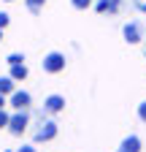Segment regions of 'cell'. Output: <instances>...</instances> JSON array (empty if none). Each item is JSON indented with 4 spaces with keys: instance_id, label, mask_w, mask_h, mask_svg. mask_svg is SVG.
Here are the masks:
<instances>
[{
    "instance_id": "obj_1",
    "label": "cell",
    "mask_w": 146,
    "mask_h": 152,
    "mask_svg": "<svg viewBox=\"0 0 146 152\" xmlns=\"http://www.w3.org/2000/svg\"><path fill=\"white\" fill-rule=\"evenodd\" d=\"M27 125H30V109H25V111H14L6 130L11 133V136H22V133L27 130Z\"/></svg>"
},
{
    "instance_id": "obj_2",
    "label": "cell",
    "mask_w": 146,
    "mask_h": 152,
    "mask_svg": "<svg viewBox=\"0 0 146 152\" xmlns=\"http://www.w3.org/2000/svg\"><path fill=\"white\" fill-rule=\"evenodd\" d=\"M51 139H57V122L41 117V125L35 128V133H33V141L41 144V141H51Z\"/></svg>"
},
{
    "instance_id": "obj_3",
    "label": "cell",
    "mask_w": 146,
    "mask_h": 152,
    "mask_svg": "<svg viewBox=\"0 0 146 152\" xmlns=\"http://www.w3.org/2000/svg\"><path fill=\"white\" fill-rule=\"evenodd\" d=\"M65 68V54L62 52H49L43 57V71L46 73H60Z\"/></svg>"
},
{
    "instance_id": "obj_4",
    "label": "cell",
    "mask_w": 146,
    "mask_h": 152,
    "mask_svg": "<svg viewBox=\"0 0 146 152\" xmlns=\"http://www.w3.org/2000/svg\"><path fill=\"white\" fill-rule=\"evenodd\" d=\"M8 106H11L14 111H25V109H30V106H33V95H30V92H25V90H14V92H11Z\"/></svg>"
},
{
    "instance_id": "obj_5",
    "label": "cell",
    "mask_w": 146,
    "mask_h": 152,
    "mask_svg": "<svg viewBox=\"0 0 146 152\" xmlns=\"http://www.w3.org/2000/svg\"><path fill=\"white\" fill-rule=\"evenodd\" d=\"M122 33H124V41L127 44H138V41H143V27H141V22H127L124 27H122Z\"/></svg>"
},
{
    "instance_id": "obj_6",
    "label": "cell",
    "mask_w": 146,
    "mask_h": 152,
    "mask_svg": "<svg viewBox=\"0 0 146 152\" xmlns=\"http://www.w3.org/2000/svg\"><path fill=\"white\" fill-rule=\"evenodd\" d=\"M62 109H65V98H62V95H49V98L43 101L41 117H43V114H60Z\"/></svg>"
},
{
    "instance_id": "obj_7",
    "label": "cell",
    "mask_w": 146,
    "mask_h": 152,
    "mask_svg": "<svg viewBox=\"0 0 146 152\" xmlns=\"http://www.w3.org/2000/svg\"><path fill=\"white\" fill-rule=\"evenodd\" d=\"M122 3H124V0H98V3H95V11H98V14L114 16V14L122 11Z\"/></svg>"
},
{
    "instance_id": "obj_8",
    "label": "cell",
    "mask_w": 146,
    "mask_h": 152,
    "mask_svg": "<svg viewBox=\"0 0 146 152\" xmlns=\"http://www.w3.org/2000/svg\"><path fill=\"white\" fill-rule=\"evenodd\" d=\"M116 152H141V139H138V136H127V139H122V144H119Z\"/></svg>"
},
{
    "instance_id": "obj_9",
    "label": "cell",
    "mask_w": 146,
    "mask_h": 152,
    "mask_svg": "<svg viewBox=\"0 0 146 152\" xmlns=\"http://www.w3.org/2000/svg\"><path fill=\"white\" fill-rule=\"evenodd\" d=\"M8 76H11L14 82H22V79H27V65H25V63H19V65H11V73H8Z\"/></svg>"
},
{
    "instance_id": "obj_10",
    "label": "cell",
    "mask_w": 146,
    "mask_h": 152,
    "mask_svg": "<svg viewBox=\"0 0 146 152\" xmlns=\"http://www.w3.org/2000/svg\"><path fill=\"white\" fill-rule=\"evenodd\" d=\"M14 90H16V82L11 76H0V95H11Z\"/></svg>"
},
{
    "instance_id": "obj_11",
    "label": "cell",
    "mask_w": 146,
    "mask_h": 152,
    "mask_svg": "<svg viewBox=\"0 0 146 152\" xmlns=\"http://www.w3.org/2000/svg\"><path fill=\"white\" fill-rule=\"evenodd\" d=\"M25 6H27V8L33 11V14H38V11H41V8L46 6V0H25Z\"/></svg>"
},
{
    "instance_id": "obj_12",
    "label": "cell",
    "mask_w": 146,
    "mask_h": 152,
    "mask_svg": "<svg viewBox=\"0 0 146 152\" xmlns=\"http://www.w3.org/2000/svg\"><path fill=\"white\" fill-rule=\"evenodd\" d=\"M6 63H8V65H19V63H25V54L14 52V54H8V57H6Z\"/></svg>"
},
{
    "instance_id": "obj_13",
    "label": "cell",
    "mask_w": 146,
    "mask_h": 152,
    "mask_svg": "<svg viewBox=\"0 0 146 152\" xmlns=\"http://www.w3.org/2000/svg\"><path fill=\"white\" fill-rule=\"evenodd\" d=\"M70 6H73V8H79V11H87L89 6H92V0H70Z\"/></svg>"
},
{
    "instance_id": "obj_14",
    "label": "cell",
    "mask_w": 146,
    "mask_h": 152,
    "mask_svg": "<svg viewBox=\"0 0 146 152\" xmlns=\"http://www.w3.org/2000/svg\"><path fill=\"white\" fill-rule=\"evenodd\" d=\"M8 120H11V114L6 109H0V128H8Z\"/></svg>"
},
{
    "instance_id": "obj_15",
    "label": "cell",
    "mask_w": 146,
    "mask_h": 152,
    "mask_svg": "<svg viewBox=\"0 0 146 152\" xmlns=\"http://www.w3.org/2000/svg\"><path fill=\"white\" fill-rule=\"evenodd\" d=\"M138 117H141V122H146V101L138 103Z\"/></svg>"
},
{
    "instance_id": "obj_16",
    "label": "cell",
    "mask_w": 146,
    "mask_h": 152,
    "mask_svg": "<svg viewBox=\"0 0 146 152\" xmlns=\"http://www.w3.org/2000/svg\"><path fill=\"white\" fill-rule=\"evenodd\" d=\"M16 152H35V147H33V144H22Z\"/></svg>"
},
{
    "instance_id": "obj_17",
    "label": "cell",
    "mask_w": 146,
    "mask_h": 152,
    "mask_svg": "<svg viewBox=\"0 0 146 152\" xmlns=\"http://www.w3.org/2000/svg\"><path fill=\"white\" fill-rule=\"evenodd\" d=\"M0 27H8V14L0 11Z\"/></svg>"
},
{
    "instance_id": "obj_18",
    "label": "cell",
    "mask_w": 146,
    "mask_h": 152,
    "mask_svg": "<svg viewBox=\"0 0 146 152\" xmlns=\"http://www.w3.org/2000/svg\"><path fill=\"white\" fill-rule=\"evenodd\" d=\"M8 106V101H6V95H0V109H6Z\"/></svg>"
},
{
    "instance_id": "obj_19",
    "label": "cell",
    "mask_w": 146,
    "mask_h": 152,
    "mask_svg": "<svg viewBox=\"0 0 146 152\" xmlns=\"http://www.w3.org/2000/svg\"><path fill=\"white\" fill-rule=\"evenodd\" d=\"M135 6H138V11H143V14H146V3H143V0H141V3H135Z\"/></svg>"
},
{
    "instance_id": "obj_20",
    "label": "cell",
    "mask_w": 146,
    "mask_h": 152,
    "mask_svg": "<svg viewBox=\"0 0 146 152\" xmlns=\"http://www.w3.org/2000/svg\"><path fill=\"white\" fill-rule=\"evenodd\" d=\"M0 41H3V27H0Z\"/></svg>"
},
{
    "instance_id": "obj_21",
    "label": "cell",
    "mask_w": 146,
    "mask_h": 152,
    "mask_svg": "<svg viewBox=\"0 0 146 152\" xmlns=\"http://www.w3.org/2000/svg\"><path fill=\"white\" fill-rule=\"evenodd\" d=\"M133 3H141V0H133Z\"/></svg>"
},
{
    "instance_id": "obj_22",
    "label": "cell",
    "mask_w": 146,
    "mask_h": 152,
    "mask_svg": "<svg viewBox=\"0 0 146 152\" xmlns=\"http://www.w3.org/2000/svg\"><path fill=\"white\" fill-rule=\"evenodd\" d=\"M143 41H146V35H143Z\"/></svg>"
},
{
    "instance_id": "obj_23",
    "label": "cell",
    "mask_w": 146,
    "mask_h": 152,
    "mask_svg": "<svg viewBox=\"0 0 146 152\" xmlns=\"http://www.w3.org/2000/svg\"><path fill=\"white\" fill-rule=\"evenodd\" d=\"M8 3H11V0H8Z\"/></svg>"
},
{
    "instance_id": "obj_24",
    "label": "cell",
    "mask_w": 146,
    "mask_h": 152,
    "mask_svg": "<svg viewBox=\"0 0 146 152\" xmlns=\"http://www.w3.org/2000/svg\"><path fill=\"white\" fill-rule=\"evenodd\" d=\"M6 152H8V149H6Z\"/></svg>"
}]
</instances>
